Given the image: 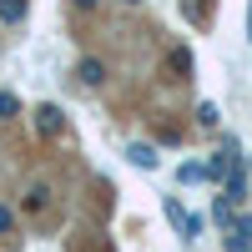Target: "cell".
Returning a JSON list of instances; mask_svg holds the SVG:
<instances>
[{
  "label": "cell",
  "instance_id": "obj_1",
  "mask_svg": "<svg viewBox=\"0 0 252 252\" xmlns=\"http://www.w3.org/2000/svg\"><path fill=\"white\" fill-rule=\"evenodd\" d=\"M51 197H56V192H51V182H40V177H35L26 192H20V212H26V217H46V212H51Z\"/></svg>",
  "mask_w": 252,
  "mask_h": 252
},
{
  "label": "cell",
  "instance_id": "obj_2",
  "mask_svg": "<svg viewBox=\"0 0 252 252\" xmlns=\"http://www.w3.org/2000/svg\"><path fill=\"white\" fill-rule=\"evenodd\" d=\"M35 131L46 136V141H56L61 131H66V121H61V106H35Z\"/></svg>",
  "mask_w": 252,
  "mask_h": 252
},
{
  "label": "cell",
  "instance_id": "obj_3",
  "mask_svg": "<svg viewBox=\"0 0 252 252\" xmlns=\"http://www.w3.org/2000/svg\"><path fill=\"white\" fill-rule=\"evenodd\" d=\"M227 252H252V217H237L227 227Z\"/></svg>",
  "mask_w": 252,
  "mask_h": 252
},
{
  "label": "cell",
  "instance_id": "obj_4",
  "mask_svg": "<svg viewBox=\"0 0 252 252\" xmlns=\"http://www.w3.org/2000/svg\"><path fill=\"white\" fill-rule=\"evenodd\" d=\"M126 157H131V166H141V172H157V146H146V141H131L126 146Z\"/></svg>",
  "mask_w": 252,
  "mask_h": 252
},
{
  "label": "cell",
  "instance_id": "obj_5",
  "mask_svg": "<svg viewBox=\"0 0 252 252\" xmlns=\"http://www.w3.org/2000/svg\"><path fill=\"white\" fill-rule=\"evenodd\" d=\"M227 202L232 207L247 202V166H232V172H227Z\"/></svg>",
  "mask_w": 252,
  "mask_h": 252
},
{
  "label": "cell",
  "instance_id": "obj_6",
  "mask_svg": "<svg viewBox=\"0 0 252 252\" xmlns=\"http://www.w3.org/2000/svg\"><path fill=\"white\" fill-rule=\"evenodd\" d=\"M76 81H81V86H101V81H106V66H101V61H81V66H76Z\"/></svg>",
  "mask_w": 252,
  "mask_h": 252
},
{
  "label": "cell",
  "instance_id": "obj_7",
  "mask_svg": "<svg viewBox=\"0 0 252 252\" xmlns=\"http://www.w3.org/2000/svg\"><path fill=\"white\" fill-rule=\"evenodd\" d=\"M0 20H5V26L26 20V0H0Z\"/></svg>",
  "mask_w": 252,
  "mask_h": 252
},
{
  "label": "cell",
  "instance_id": "obj_8",
  "mask_svg": "<svg viewBox=\"0 0 252 252\" xmlns=\"http://www.w3.org/2000/svg\"><path fill=\"white\" fill-rule=\"evenodd\" d=\"M166 66H172L177 76H187V71H192V51H182V46H177L172 56H166Z\"/></svg>",
  "mask_w": 252,
  "mask_h": 252
},
{
  "label": "cell",
  "instance_id": "obj_9",
  "mask_svg": "<svg viewBox=\"0 0 252 252\" xmlns=\"http://www.w3.org/2000/svg\"><path fill=\"white\" fill-rule=\"evenodd\" d=\"M161 207H166V222H172V227H187V217H192V212H182V202H177V197H166Z\"/></svg>",
  "mask_w": 252,
  "mask_h": 252
},
{
  "label": "cell",
  "instance_id": "obj_10",
  "mask_svg": "<svg viewBox=\"0 0 252 252\" xmlns=\"http://www.w3.org/2000/svg\"><path fill=\"white\" fill-rule=\"evenodd\" d=\"M15 111H20V101L10 91H0V121H15Z\"/></svg>",
  "mask_w": 252,
  "mask_h": 252
},
{
  "label": "cell",
  "instance_id": "obj_11",
  "mask_svg": "<svg viewBox=\"0 0 252 252\" xmlns=\"http://www.w3.org/2000/svg\"><path fill=\"white\" fill-rule=\"evenodd\" d=\"M177 182H207V166H197V161H187L182 172H177Z\"/></svg>",
  "mask_w": 252,
  "mask_h": 252
},
{
  "label": "cell",
  "instance_id": "obj_12",
  "mask_svg": "<svg viewBox=\"0 0 252 252\" xmlns=\"http://www.w3.org/2000/svg\"><path fill=\"white\" fill-rule=\"evenodd\" d=\"M197 121H202V126H217V106H212V101H202V106H197Z\"/></svg>",
  "mask_w": 252,
  "mask_h": 252
},
{
  "label": "cell",
  "instance_id": "obj_13",
  "mask_svg": "<svg viewBox=\"0 0 252 252\" xmlns=\"http://www.w3.org/2000/svg\"><path fill=\"white\" fill-rule=\"evenodd\" d=\"M182 5H187V15H192L197 26H202V20H207V5H202V0H182Z\"/></svg>",
  "mask_w": 252,
  "mask_h": 252
},
{
  "label": "cell",
  "instance_id": "obj_14",
  "mask_svg": "<svg viewBox=\"0 0 252 252\" xmlns=\"http://www.w3.org/2000/svg\"><path fill=\"white\" fill-rule=\"evenodd\" d=\"M5 232H15V217H10V207H0V237Z\"/></svg>",
  "mask_w": 252,
  "mask_h": 252
},
{
  "label": "cell",
  "instance_id": "obj_15",
  "mask_svg": "<svg viewBox=\"0 0 252 252\" xmlns=\"http://www.w3.org/2000/svg\"><path fill=\"white\" fill-rule=\"evenodd\" d=\"M71 5H76V10H96V0H71Z\"/></svg>",
  "mask_w": 252,
  "mask_h": 252
},
{
  "label": "cell",
  "instance_id": "obj_16",
  "mask_svg": "<svg viewBox=\"0 0 252 252\" xmlns=\"http://www.w3.org/2000/svg\"><path fill=\"white\" fill-rule=\"evenodd\" d=\"M247 40H252V5H247Z\"/></svg>",
  "mask_w": 252,
  "mask_h": 252
}]
</instances>
